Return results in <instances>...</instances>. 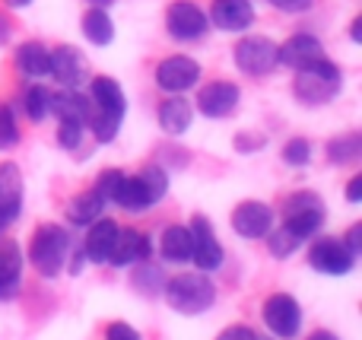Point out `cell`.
<instances>
[{
	"label": "cell",
	"mask_w": 362,
	"mask_h": 340,
	"mask_svg": "<svg viewBox=\"0 0 362 340\" xmlns=\"http://www.w3.org/2000/svg\"><path fill=\"white\" fill-rule=\"evenodd\" d=\"M362 156V137L359 134H346V137H337L327 143V159L331 163H356Z\"/></svg>",
	"instance_id": "83f0119b"
},
{
	"label": "cell",
	"mask_w": 362,
	"mask_h": 340,
	"mask_svg": "<svg viewBox=\"0 0 362 340\" xmlns=\"http://www.w3.org/2000/svg\"><path fill=\"white\" fill-rule=\"evenodd\" d=\"M10 223H13V220H10V216H6V213H4V210H0V233H4V229L10 226Z\"/></svg>",
	"instance_id": "b9f144b4"
},
{
	"label": "cell",
	"mask_w": 362,
	"mask_h": 340,
	"mask_svg": "<svg viewBox=\"0 0 362 340\" xmlns=\"http://www.w3.org/2000/svg\"><path fill=\"white\" fill-rule=\"evenodd\" d=\"M346 252L353 254V258H359V252H362V226H353L350 233H346Z\"/></svg>",
	"instance_id": "74e56055"
},
{
	"label": "cell",
	"mask_w": 362,
	"mask_h": 340,
	"mask_svg": "<svg viewBox=\"0 0 362 340\" xmlns=\"http://www.w3.org/2000/svg\"><path fill=\"white\" fill-rule=\"evenodd\" d=\"M191 118H194V112L181 95H172V99H165L159 105V124H163L165 134H185L191 127Z\"/></svg>",
	"instance_id": "7402d4cb"
},
{
	"label": "cell",
	"mask_w": 362,
	"mask_h": 340,
	"mask_svg": "<svg viewBox=\"0 0 362 340\" xmlns=\"http://www.w3.org/2000/svg\"><path fill=\"white\" fill-rule=\"evenodd\" d=\"M216 340H257V334L251 328H245V324H232V328H226Z\"/></svg>",
	"instance_id": "8d00e7d4"
},
{
	"label": "cell",
	"mask_w": 362,
	"mask_h": 340,
	"mask_svg": "<svg viewBox=\"0 0 362 340\" xmlns=\"http://www.w3.org/2000/svg\"><path fill=\"white\" fill-rule=\"evenodd\" d=\"M121 182H124V172L108 169V172H102V175H99L95 191L102 194V201H112L115 204V197H118V191H121Z\"/></svg>",
	"instance_id": "d6a6232c"
},
{
	"label": "cell",
	"mask_w": 362,
	"mask_h": 340,
	"mask_svg": "<svg viewBox=\"0 0 362 340\" xmlns=\"http://www.w3.org/2000/svg\"><path fill=\"white\" fill-rule=\"evenodd\" d=\"M105 340H140V331L131 328L127 322H112L105 328Z\"/></svg>",
	"instance_id": "d590c367"
},
{
	"label": "cell",
	"mask_w": 362,
	"mask_h": 340,
	"mask_svg": "<svg viewBox=\"0 0 362 340\" xmlns=\"http://www.w3.org/2000/svg\"><path fill=\"white\" fill-rule=\"evenodd\" d=\"M80 140H83V127L80 124H61L57 127V143H61L64 150H74Z\"/></svg>",
	"instance_id": "e575fe53"
},
{
	"label": "cell",
	"mask_w": 362,
	"mask_h": 340,
	"mask_svg": "<svg viewBox=\"0 0 362 340\" xmlns=\"http://www.w3.org/2000/svg\"><path fill=\"white\" fill-rule=\"evenodd\" d=\"M159 248H163V258L172 261V264H185V261H191V252H194L191 229L187 226H169Z\"/></svg>",
	"instance_id": "603a6c76"
},
{
	"label": "cell",
	"mask_w": 362,
	"mask_h": 340,
	"mask_svg": "<svg viewBox=\"0 0 362 340\" xmlns=\"http://www.w3.org/2000/svg\"><path fill=\"white\" fill-rule=\"evenodd\" d=\"M19 277H23V254L16 242H6L0 248V299H13L19 293Z\"/></svg>",
	"instance_id": "ffe728a7"
},
{
	"label": "cell",
	"mask_w": 362,
	"mask_h": 340,
	"mask_svg": "<svg viewBox=\"0 0 362 340\" xmlns=\"http://www.w3.org/2000/svg\"><path fill=\"white\" fill-rule=\"evenodd\" d=\"M19 143V127H16V118L6 105H0V150H13Z\"/></svg>",
	"instance_id": "1f68e13d"
},
{
	"label": "cell",
	"mask_w": 362,
	"mask_h": 340,
	"mask_svg": "<svg viewBox=\"0 0 362 340\" xmlns=\"http://www.w3.org/2000/svg\"><path fill=\"white\" fill-rule=\"evenodd\" d=\"M346 201H350V204L362 201V175H356V178L350 182V188H346Z\"/></svg>",
	"instance_id": "ab89813d"
},
{
	"label": "cell",
	"mask_w": 362,
	"mask_h": 340,
	"mask_svg": "<svg viewBox=\"0 0 362 340\" xmlns=\"http://www.w3.org/2000/svg\"><path fill=\"white\" fill-rule=\"evenodd\" d=\"M124 93L112 76H95L93 80V99H89V131L99 143H112L118 137L121 118H124Z\"/></svg>",
	"instance_id": "6da1fadb"
},
{
	"label": "cell",
	"mask_w": 362,
	"mask_h": 340,
	"mask_svg": "<svg viewBox=\"0 0 362 340\" xmlns=\"http://www.w3.org/2000/svg\"><path fill=\"white\" fill-rule=\"evenodd\" d=\"M165 303L178 315H200V312H206L216 303V286L204 274H181L165 286Z\"/></svg>",
	"instance_id": "3957f363"
},
{
	"label": "cell",
	"mask_w": 362,
	"mask_h": 340,
	"mask_svg": "<svg viewBox=\"0 0 362 340\" xmlns=\"http://www.w3.org/2000/svg\"><path fill=\"white\" fill-rule=\"evenodd\" d=\"M270 226H274V210L261 201H242L232 210V229H235L242 239L270 235Z\"/></svg>",
	"instance_id": "30bf717a"
},
{
	"label": "cell",
	"mask_w": 362,
	"mask_h": 340,
	"mask_svg": "<svg viewBox=\"0 0 362 340\" xmlns=\"http://www.w3.org/2000/svg\"><path fill=\"white\" fill-rule=\"evenodd\" d=\"M146 258H150V239L144 233H137V229H118V242H115L108 264L131 267V264H144Z\"/></svg>",
	"instance_id": "2e32d148"
},
{
	"label": "cell",
	"mask_w": 362,
	"mask_h": 340,
	"mask_svg": "<svg viewBox=\"0 0 362 340\" xmlns=\"http://www.w3.org/2000/svg\"><path fill=\"white\" fill-rule=\"evenodd\" d=\"M206 13L200 10L197 4H191V0H175V4L169 6V13H165V29H169L172 38H178V42H194V38H200L206 32Z\"/></svg>",
	"instance_id": "ba28073f"
},
{
	"label": "cell",
	"mask_w": 362,
	"mask_h": 340,
	"mask_svg": "<svg viewBox=\"0 0 362 340\" xmlns=\"http://www.w3.org/2000/svg\"><path fill=\"white\" fill-rule=\"evenodd\" d=\"M308 264L321 274H331V277H344V274L353 271L356 258L346 252L344 242L337 239H321L312 245V254H308Z\"/></svg>",
	"instance_id": "7c38bea8"
},
{
	"label": "cell",
	"mask_w": 362,
	"mask_h": 340,
	"mask_svg": "<svg viewBox=\"0 0 362 340\" xmlns=\"http://www.w3.org/2000/svg\"><path fill=\"white\" fill-rule=\"evenodd\" d=\"M23 105H25V115H29L32 121H45L51 112V93L45 86H29L25 89Z\"/></svg>",
	"instance_id": "f1b7e54d"
},
{
	"label": "cell",
	"mask_w": 362,
	"mask_h": 340,
	"mask_svg": "<svg viewBox=\"0 0 362 340\" xmlns=\"http://www.w3.org/2000/svg\"><path fill=\"white\" fill-rule=\"evenodd\" d=\"M321 54H325V48H321V42L315 35H293V38H286V45L276 48V64L299 70Z\"/></svg>",
	"instance_id": "ac0fdd59"
},
{
	"label": "cell",
	"mask_w": 362,
	"mask_h": 340,
	"mask_svg": "<svg viewBox=\"0 0 362 340\" xmlns=\"http://www.w3.org/2000/svg\"><path fill=\"white\" fill-rule=\"evenodd\" d=\"M89 4H93V6H108L112 0H89Z\"/></svg>",
	"instance_id": "ee69618b"
},
{
	"label": "cell",
	"mask_w": 362,
	"mask_h": 340,
	"mask_svg": "<svg viewBox=\"0 0 362 340\" xmlns=\"http://www.w3.org/2000/svg\"><path fill=\"white\" fill-rule=\"evenodd\" d=\"M16 67H19V74H25V76H45L51 67V51H45V45H38V42L19 45Z\"/></svg>",
	"instance_id": "d4e9b609"
},
{
	"label": "cell",
	"mask_w": 362,
	"mask_h": 340,
	"mask_svg": "<svg viewBox=\"0 0 362 340\" xmlns=\"http://www.w3.org/2000/svg\"><path fill=\"white\" fill-rule=\"evenodd\" d=\"M140 178H144V184H146V191H150L153 204L163 201L165 191H169V175H165V172L159 169V165H146V169L140 172Z\"/></svg>",
	"instance_id": "4dcf8cb0"
},
{
	"label": "cell",
	"mask_w": 362,
	"mask_h": 340,
	"mask_svg": "<svg viewBox=\"0 0 362 340\" xmlns=\"http://www.w3.org/2000/svg\"><path fill=\"white\" fill-rule=\"evenodd\" d=\"M197 80H200L197 61H191V57H185V54L165 57V61L156 67V83H159V89H165V93H172V95H178V93H185V89H191Z\"/></svg>",
	"instance_id": "8fae6325"
},
{
	"label": "cell",
	"mask_w": 362,
	"mask_h": 340,
	"mask_svg": "<svg viewBox=\"0 0 362 340\" xmlns=\"http://www.w3.org/2000/svg\"><path fill=\"white\" fill-rule=\"evenodd\" d=\"M340 80H344L340 67L321 54L312 64L296 70V99L305 105H325L340 93Z\"/></svg>",
	"instance_id": "7a4b0ae2"
},
{
	"label": "cell",
	"mask_w": 362,
	"mask_h": 340,
	"mask_svg": "<svg viewBox=\"0 0 362 340\" xmlns=\"http://www.w3.org/2000/svg\"><path fill=\"white\" fill-rule=\"evenodd\" d=\"M19 207H23V175L13 163H0V210L16 220Z\"/></svg>",
	"instance_id": "44dd1931"
},
{
	"label": "cell",
	"mask_w": 362,
	"mask_h": 340,
	"mask_svg": "<svg viewBox=\"0 0 362 340\" xmlns=\"http://www.w3.org/2000/svg\"><path fill=\"white\" fill-rule=\"evenodd\" d=\"M283 159H286L289 165H305L308 159H312V146H308V140H302V137L289 140V143L283 146Z\"/></svg>",
	"instance_id": "836d02e7"
},
{
	"label": "cell",
	"mask_w": 362,
	"mask_h": 340,
	"mask_svg": "<svg viewBox=\"0 0 362 340\" xmlns=\"http://www.w3.org/2000/svg\"><path fill=\"white\" fill-rule=\"evenodd\" d=\"M308 340H337V337H334L331 331H315V334L308 337Z\"/></svg>",
	"instance_id": "60d3db41"
},
{
	"label": "cell",
	"mask_w": 362,
	"mask_h": 340,
	"mask_svg": "<svg viewBox=\"0 0 362 340\" xmlns=\"http://www.w3.org/2000/svg\"><path fill=\"white\" fill-rule=\"evenodd\" d=\"M232 57H235L238 70H245L248 76H264L274 67H280V64H276V45L261 35L242 38V42L235 45V51H232Z\"/></svg>",
	"instance_id": "52a82bcc"
},
{
	"label": "cell",
	"mask_w": 362,
	"mask_h": 340,
	"mask_svg": "<svg viewBox=\"0 0 362 340\" xmlns=\"http://www.w3.org/2000/svg\"><path fill=\"white\" fill-rule=\"evenodd\" d=\"M48 74L54 76L57 83H64L67 89H74L76 83H83V76H86V61H83V54L74 45H61V48L51 51Z\"/></svg>",
	"instance_id": "5bb4252c"
},
{
	"label": "cell",
	"mask_w": 362,
	"mask_h": 340,
	"mask_svg": "<svg viewBox=\"0 0 362 340\" xmlns=\"http://www.w3.org/2000/svg\"><path fill=\"white\" fill-rule=\"evenodd\" d=\"M210 19L213 25H219L226 32H242L255 23V6L248 0H213Z\"/></svg>",
	"instance_id": "9a60e30c"
},
{
	"label": "cell",
	"mask_w": 362,
	"mask_h": 340,
	"mask_svg": "<svg viewBox=\"0 0 362 340\" xmlns=\"http://www.w3.org/2000/svg\"><path fill=\"white\" fill-rule=\"evenodd\" d=\"M362 19H356V23H353V38H356V42H359V38H362Z\"/></svg>",
	"instance_id": "7bdbcfd3"
},
{
	"label": "cell",
	"mask_w": 362,
	"mask_h": 340,
	"mask_svg": "<svg viewBox=\"0 0 362 340\" xmlns=\"http://www.w3.org/2000/svg\"><path fill=\"white\" fill-rule=\"evenodd\" d=\"M29 261L42 277H57L67 261V233L61 226H38V233L32 235Z\"/></svg>",
	"instance_id": "277c9868"
},
{
	"label": "cell",
	"mask_w": 362,
	"mask_h": 340,
	"mask_svg": "<svg viewBox=\"0 0 362 340\" xmlns=\"http://www.w3.org/2000/svg\"><path fill=\"white\" fill-rule=\"evenodd\" d=\"M51 112L57 115V121H61V124L86 127V121H89V99H83L76 89H61L57 95H51Z\"/></svg>",
	"instance_id": "d6986e66"
},
{
	"label": "cell",
	"mask_w": 362,
	"mask_h": 340,
	"mask_svg": "<svg viewBox=\"0 0 362 340\" xmlns=\"http://www.w3.org/2000/svg\"><path fill=\"white\" fill-rule=\"evenodd\" d=\"M6 4H13V6H25L29 0H6Z\"/></svg>",
	"instance_id": "f6af8a7d"
},
{
	"label": "cell",
	"mask_w": 362,
	"mask_h": 340,
	"mask_svg": "<svg viewBox=\"0 0 362 340\" xmlns=\"http://www.w3.org/2000/svg\"><path fill=\"white\" fill-rule=\"evenodd\" d=\"M267 242H270V254H276V258H289V254L302 245L299 235H296L293 229H286V226H280L274 235H267Z\"/></svg>",
	"instance_id": "f546056e"
},
{
	"label": "cell",
	"mask_w": 362,
	"mask_h": 340,
	"mask_svg": "<svg viewBox=\"0 0 362 340\" xmlns=\"http://www.w3.org/2000/svg\"><path fill=\"white\" fill-rule=\"evenodd\" d=\"M115 204H121V207L131 210V213H144L146 207H153V197H150V191H146V184L140 175H124Z\"/></svg>",
	"instance_id": "cb8c5ba5"
},
{
	"label": "cell",
	"mask_w": 362,
	"mask_h": 340,
	"mask_svg": "<svg viewBox=\"0 0 362 340\" xmlns=\"http://www.w3.org/2000/svg\"><path fill=\"white\" fill-rule=\"evenodd\" d=\"M283 213H286L283 226L293 229V233L305 242L308 235L318 233V226L325 223V201H321L318 194H312V191H299V194H293L286 201Z\"/></svg>",
	"instance_id": "5b68a950"
},
{
	"label": "cell",
	"mask_w": 362,
	"mask_h": 340,
	"mask_svg": "<svg viewBox=\"0 0 362 340\" xmlns=\"http://www.w3.org/2000/svg\"><path fill=\"white\" fill-rule=\"evenodd\" d=\"M238 99H242V93H238L235 83L216 80V83L200 89L197 108L206 115V118H226V115H232V108L238 105Z\"/></svg>",
	"instance_id": "4fadbf2b"
},
{
	"label": "cell",
	"mask_w": 362,
	"mask_h": 340,
	"mask_svg": "<svg viewBox=\"0 0 362 340\" xmlns=\"http://www.w3.org/2000/svg\"><path fill=\"white\" fill-rule=\"evenodd\" d=\"M270 4H274L276 10H283V13H302V10L312 6V0H270Z\"/></svg>",
	"instance_id": "f35d334b"
},
{
	"label": "cell",
	"mask_w": 362,
	"mask_h": 340,
	"mask_svg": "<svg viewBox=\"0 0 362 340\" xmlns=\"http://www.w3.org/2000/svg\"><path fill=\"white\" fill-rule=\"evenodd\" d=\"M115 242H118V223L115 220H95L93 229L86 235V245H83V254L86 261H95V264H108L115 252Z\"/></svg>",
	"instance_id": "e0dca14e"
},
{
	"label": "cell",
	"mask_w": 362,
	"mask_h": 340,
	"mask_svg": "<svg viewBox=\"0 0 362 340\" xmlns=\"http://www.w3.org/2000/svg\"><path fill=\"white\" fill-rule=\"evenodd\" d=\"M264 324L270 328V334L280 340H293L302 328V309L289 293H274L264 303Z\"/></svg>",
	"instance_id": "8992f818"
},
{
	"label": "cell",
	"mask_w": 362,
	"mask_h": 340,
	"mask_svg": "<svg viewBox=\"0 0 362 340\" xmlns=\"http://www.w3.org/2000/svg\"><path fill=\"white\" fill-rule=\"evenodd\" d=\"M83 35L93 45H108L115 38V23L102 6H93V10L83 16Z\"/></svg>",
	"instance_id": "4316f807"
},
{
	"label": "cell",
	"mask_w": 362,
	"mask_h": 340,
	"mask_svg": "<svg viewBox=\"0 0 362 340\" xmlns=\"http://www.w3.org/2000/svg\"><path fill=\"white\" fill-rule=\"evenodd\" d=\"M191 239H194V252H191V261L197 264L200 274H210L223 264V245H219L216 233H213L210 220L206 216H194L191 220Z\"/></svg>",
	"instance_id": "9c48e42d"
},
{
	"label": "cell",
	"mask_w": 362,
	"mask_h": 340,
	"mask_svg": "<svg viewBox=\"0 0 362 340\" xmlns=\"http://www.w3.org/2000/svg\"><path fill=\"white\" fill-rule=\"evenodd\" d=\"M102 210H105V201H102L99 191H83V194H76L74 201H70V223H76V226H86V223H95L102 216Z\"/></svg>",
	"instance_id": "484cf974"
}]
</instances>
